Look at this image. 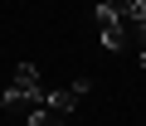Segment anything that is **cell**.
<instances>
[{"label":"cell","mask_w":146,"mask_h":126,"mask_svg":"<svg viewBox=\"0 0 146 126\" xmlns=\"http://www.w3.org/2000/svg\"><path fill=\"white\" fill-rule=\"evenodd\" d=\"M10 87L25 92V97H39V102H44V87H39V68H34V63H20L15 78H10Z\"/></svg>","instance_id":"1"},{"label":"cell","mask_w":146,"mask_h":126,"mask_svg":"<svg viewBox=\"0 0 146 126\" xmlns=\"http://www.w3.org/2000/svg\"><path fill=\"white\" fill-rule=\"evenodd\" d=\"M122 34H127V49L131 53H146V20H127Z\"/></svg>","instance_id":"4"},{"label":"cell","mask_w":146,"mask_h":126,"mask_svg":"<svg viewBox=\"0 0 146 126\" xmlns=\"http://www.w3.org/2000/svg\"><path fill=\"white\" fill-rule=\"evenodd\" d=\"M98 39H102V49H112V53H127V34H122V20H117V24H98Z\"/></svg>","instance_id":"3"},{"label":"cell","mask_w":146,"mask_h":126,"mask_svg":"<svg viewBox=\"0 0 146 126\" xmlns=\"http://www.w3.org/2000/svg\"><path fill=\"white\" fill-rule=\"evenodd\" d=\"M44 107H49L54 116H63V121H68V112L78 107V92H73V87H58V92H44Z\"/></svg>","instance_id":"2"},{"label":"cell","mask_w":146,"mask_h":126,"mask_svg":"<svg viewBox=\"0 0 146 126\" xmlns=\"http://www.w3.org/2000/svg\"><path fill=\"white\" fill-rule=\"evenodd\" d=\"M29 126H63V116H54L49 107H34L29 112Z\"/></svg>","instance_id":"5"},{"label":"cell","mask_w":146,"mask_h":126,"mask_svg":"<svg viewBox=\"0 0 146 126\" xmlns=\"http://www.w3.org/2000/svg\"><path fill=\"white\" fill-rule=\"evenodd\" d=\"M136 63H141V68H146V53H136Z\"/></svg>","instance_id":"6"}]
</instances>
